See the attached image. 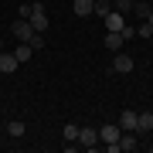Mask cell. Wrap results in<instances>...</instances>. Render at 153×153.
Wrapping results in <instances>:
<instances>
[{
	"instance_id": "obj_18",
	"label": "cell",
	"mask_w": 153,
	"mask_h": 153,
	"mask_svg": "<svg viewBox=\"0 0 153 153\" xmlns=\"http://www.w3.org/2000/svg\"><path fill=\"white\" fill-rule=\"evenodd\" d=\"M27 44H31V51H41V48H44V34H38V31H34L31 38H27Z\"/></svg>"
},
{
	"instance_id": "obj_8",
	"label": "cell",
	"mask_w": 153,
	"mask_h": 153,
	"mask_svg": "<svg viewBox=\"0 0 153 153\" xmlns=\"http://www.w3.org/2000/svg\"><path fill=\"white\" fill-rule=\"evenodd\" d=\"M17 68H21V61L14 58V51H10V55H7V51H0V71H4V75H14Z\"/></svg>"
},
{
	"instance_id": "obj_4",
	"label": "cell",
	"mask_w": 153,
	"mask_h": 153,
	"mask_svg": "<svg viewBox=\"0 0 153 153\" xmlns=\"http://www.w3.org/2000/svg\"><path fill=\"white\" fill-rule=\"evenodd\" d=\"M116 123H119V129H123V133H136L140 112H133V109H123V112H119V119H116Z\"/></svg>"
},
{
	"instance_id": "obj_14",
	"label": "cell",
	"mask_w": 153,
	"mask_h": 153,
	"mask_svg": "<svg viewBox=\"0 0 153 153\" xmlns=\"http://www.w3.org/2000/svg\"><path fill=\"white\" fill-rule=\"evenodd\" d=\"M24 129H27V126H24L21 119H10V123H7V136H14V140H21Z\"/></svg>"
},
{
	"instance_id": "obj_6",
	"label": "cell",
	"mask_w": 153,
	"mask_h": 153,
	"mask_svg": "<svg viewBox=\"0 0 153 153\" xmlns=\"http://www.w3.org/2000/svg\"><path fill=\"white\" fill-rule=\"evenodd\" d=\"M102 21H105V31H123L126 27V14L123 10H109Z\"/></svg>"
},
{
	"instance_id": "obj_23",
	"label": "cell",
	"mask_w": 153,
	"mask_h": 153,
	"mask_svg": "<svg viewBox=\"0 0 153 153\" xmlns=\"http://www.w3.org/2000/svg\"><path fill=\"white\" fill-rule=\"evenodd\" d=\"M146 21H150V27H153V10H150V17H146Z\"/></svg>"
},
{
	"instance_id": "obj_2",
	"label": "cell",
	"mask_w": 153,
	"mask_h": 153,
	"mask_svg": "<svg viewBox=\"0 0 153 153\" xmlns=\"http://www.w3.org/2000/svg\"><path fill=\"white\" fill-rule=\"evenodd\" d=\"M75 143H82L85 150H95L99 146V129L95 126H78V140Z\"/></svg>"
},
{
	"instance_id": "obj_9",
	"label": "cell",
	"mask_w": 153,
	"mask_h": 153,
	"mask_svg": "<svg viewBox=\"0 0 153 153\" xmlns=\"http://www.w3.org/2000/svg\"><path fill=\"white\" fill-rule=\"evenodd\" d=\"M136 146H140V143H136V133H123L119 143H116V150H119V153H133Z\"/></svg>"
},
{
	"instance_id": "obj_11",
	"label": "cell",
	"mask_w": 153,
	"mask_h": 153,
	"mask_svg": "<svg viewBox=\"0 0 153 153\" xmlns=\"http://www.w3.org/2000/svg\"><path fill=\"white\" fill-rule=\"evenodd\" d=\"M123 41H126V38H123L119 31H105V48H109V51H119Z\"/></svg>"
},
{
	"instance_id": "obj_1",
	"label": "cell",
	"mask_w": 153,
	"mask_h": 153,
	"mask_svg": "<svg viewBox=\"0 0 153 153\" xmlns=\"http://www.w3.org/2000/svg\"><path fill=\"white\" fill-rule=\"evenodd\" d=\"M119 136H123L119 123H105V126H99V143H105V146H109V153H119V150H116Z\"/></svg>"
},
{
	"instance_id": "obj_21",
	"label": "cell",
	"mask_w": 153,
	"mask_h": 153,
	"mask_svg": "<svg viewBox=\"0 0 153 153\" xmlns=\"http://www.w3.org/2000/svg\"><path fill=\"white\" fill-rule=\"evenodd\" d=\"M119 34H123V38H126V41H129V38H136V27H133V24H126V27H123Z\"/></svg>"
},
{
	"instance_id": "obj_12",
	"label": "cell",
	"mask_w": 153,
	"mask_h": 153,
	"mask_svg": "<svg viewBox=\"0 0 153 153\" xmlns=\"http://www.w3.org/2000/svg\"><path fill=\"white\" fill-rule=\"evenodd\" d=\"M150 10H153V4H143V0H136V4H133V17H136V21H146V17H150Z\"/></svg>"
},
{
	"instance_id": "obj_3",
	"label": "cell",
	"mask_w": 153,
	"mask_h": 153,
	"mask_svg": "<svg viewBox=\"0 0 153 153\" xmlns=\"http://www.w3.org/2000/svg\"><path fill=\"white\" fill-rule=\"evenodd\" d=\"M27 21H31V27L38 31V34L48 31V10H44V4H34V14L27 17Z\"/></svg>"
},
{
	"instance_id": "obj_5",
	"label": "cell",
	"mask_w": 153,
	"mask_h": 153,
	"mask_svg": "<svg viewBox=\"0 0 153 153\" xmlns=\"http://www.w3.org/2000/svg\"><path fill=\"white\" fill-rule=\"evenodd\" d=\"M10 34H14L17 41H27L31 34H34V27H31V21H24V17H17V21L10 24Z\"/></svg>"
},
{
	"instance_id": "obj_13",
	"label": "cell",
	"mask_w": 153,
	"mask_h": 153,
	"mask_svg": "<svg viewBox=\"0 0 153 153\" xmlns=\"http://www.w3.org/2000/svg\"><path fill=\"white\" fill-rule=\"evenodd\" d=\"M31 55H34V51H31V44H27V41H21V44L14 48V58L21 61V65H24V61H31Z\"/></svg>"
},
{
	"instance_id": "obj_19",
	"label": "cell",
	"mask_w": 153,
	"mask_h": 153,
	"mask_svg": "<svg viewBox=\"0 0 153 153\" xmlns=\"http://www.w3.org/2000/svg\"><path fill=\"white\" fill-rule=\"evenodd\" d=\"M136 38H153V27H150V21H140V24H136Z\"/></svg>"
},
{
	"instance_id": "obj_15",
	"label": "cell",
	"mask_w": 153,
	"mask_h": 153,
	"mask_svg": "<svg viewBox=\"0 0 153 153\" xmlns=\"http://www.w3.org/2000/svg\"><path fill=\"white\" fill-rule=\"evenodd\" d=\"M153 133V112H140V123H136V133Z\"/></svg>"
},
{
	"instance_id": "obj_16",
	"label": "cell",
	"mask_w": 153,
	"mask_h": 153,
	"mask_svg": "<svg viewBox=\"0 0 153 153\" xmlns=\"http://www.w3.org/2000/svg\"><path fill=\"white\" fill-rule=\"evenodd\" d=\"M109 10H112V0H95V10H92V14H99V17H105Z\"/></svg>"
},
{
	"instance_id": "obj_7",
	"label": "cell",
	"mask_w": 153,
	"mask_h": 153,
	"mask_svg": "<svg viewBox=\"0 0 153 153\" xmlns=\"http://www.w3.org/2000/svg\"><path fill=\"white\" fill-rule=\"evenodd\" d=\"M112 71H116V75H129V71H133V58L119 51V55L112 58Z\"/></svg>"
},
{
	"instance_id": "obj_17",
	"label": "cell",
	"mask_w": 153,
	"mask_h": 153,
	"mask_svg": "<svg viewBox=\"0 0 153 153\" xmlns=\"http://www.w3.org/2000/svg\"><path fill=\"white\" fill-rule=\"evenodd\" d=\"M61 136H65L68 143H75V140H78V126H75V123H68L65 129H61Z\"/></svg>"
},
{
	"instance_id": "obj_24",
	"label": "cell",
	"mask_w": 153,
	"mask_h": 153,
	"mask_svg": "<svg viewBox=\"0 0 153 153\" xmlns=\"http://www.w3.org/2000/svg\"><path fill=\"white\" fill-rule=\"evenodd\" d=\"M0 51H4V41H0Z\"/></svg>"
},
{
	"instance_id": "obj_20",
	"label": "cell",
	"mask_w": 153,
	"mask_h": 153,
	"mask_svg": "<svg viewBox=\"0 0 153 153\" xmlns=\"http://www.w3.org/2000/svg\"><path fill=\"white\" fill-rule=\"evenodd\" d=\"M116 4V10H123V14H129L133 10V4H136V0H112Z\"/></svg>"
},
{
	"instance_id": "obj_10",
	"label": "cell",
	"mask_w": 153,
	"mask_h": 153,
	"mask_svg": "<svg viewBox=\"0 0 153 153\" xmlns=\"http://www.w3.org/2000/svg\"><path fill=\"white\" fill-rule=\"evenodd\" d=\"M71 10H75L78 17H88L95 10V0H71Z\"/></svg>"
},
{
	"instance_id": "obj_22",
	"label": "cell",
	"mask_w": 153,
	"mask_h": 153,
	"mask_svg": "<svg viewBox=\"0 0 153 153\" xmlns=\"http://www.w3.org/2000/svg\"><path fill=\"white\" fill-rule=\"evenodd\" d=\"M31 14H34V4H24V7H21V17H24V21H27Z\"/></svg>"
}]
</instances>
